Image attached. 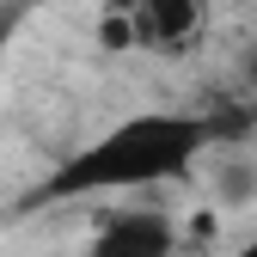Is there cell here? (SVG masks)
I'll return each instance as SVG.
<instances>
[{
  "instance_id": "1",
  "label": "cell",
  "mask_w": 257,
  "mask_h": 257,
  "mask_svg": "<svg viewBox=\"0 0 257 257\" xmlns=\"http://www.w3.org/2000/svg\"><path fill=\"white\" fill-rule=\"evenodd\" d=\"M214 141V122L196 110H135L110 122L98 141H86L31 190V202H74V196H104V190H147L184 178Z\"/></svg>"
},
{
  "instance_id": "2",
  "label": "cell",
  "mask_w": 257,
  "mask_h": 257,
  "mask_svg": "<svg viewBox=\"0 0 257 257\" xmlns=\"http://www.w3.org/2000/svg\"><path fill=\"white\" fill-rule=\"evenodd\" d=\"M178 251V227L159 208H122L104 214L98 233H92L86 257H172Z\"/></svg>"
},
{
  "instance_id": "3",
  "label": "cell",
  "mask_w": 257,
  "mask_h": 257,
  "mask_svg": "<svg viewBox=\"0 0 257 257\" xmlns=\"http://www.w3.org/2000/svg\"><path fill=\"white\" fill-rule=\"evenodd\" d=\"M110 25H128V37L153 49H190L202 31V0H116Z\"/></svg>"
},
{
  "instance_id": "4",
  "label": "cell",
  "mask_w": 257,
  "mask_h": 257,
  "mask_svg": "<svg viewBox=\"0 0 257 257\" xmlns=\"http://www.w3.org/2000/svg\"><path fill=\"white\" fill-rule=\"evenodd\" d=\"M13 19H19L13 7H0V49H7V43H13Z\"/></svg>"
},
{
  "instance_id": "5",
  "label": "cell",
  "mask_w": 257,
  "mask_h": 257,
  "mask_svg": "<svg viewBox=\"0 0 257 257\" xmlns=\"http://www.w3.org/2000/svg\"><path fill=\"white\" fill-rule=\"evenodd\" d=\"M227 257H257V233H251V239H245V245H233V251H227Z\"/></svg>"
}]
</instances>
